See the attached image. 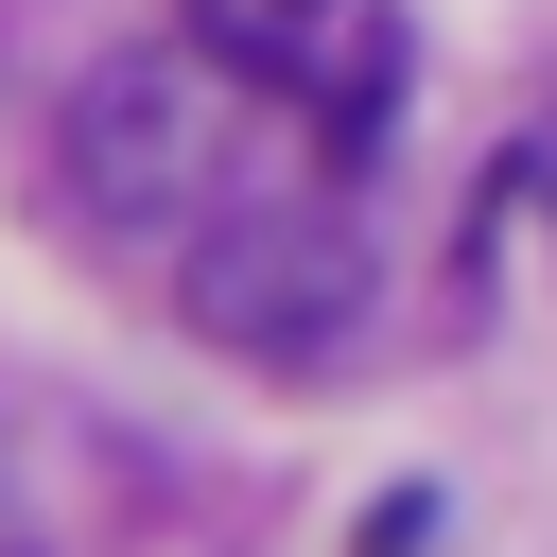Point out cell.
Instances as JSON below:
<instances>
[{
	"mask_svg": "<svg viewBox=\"0 0 557 557\" xmlns=\"http://www.w3.org/2000/svg\"><path fill=\"white\" fill-rule=\"evenodd\" d=\"M70 226L87 244H157V226H191V191H209V87H191V52H104L87 87H70Z\"/></svg>",
	"mask_w": 557,
	"mask_h": 557,
	"instance_id": "2",
	"label": "cell"
},
{
	"mask_svg": "<svg viewBox=\"0 0 557 557\" xmlns=\"http://www.w3.org/2000/svg\"><path fill=\"white\" fill-rule=\"evenodd\" d=\"M278 17H296V0H278Z\"/></svg>",
	"mask_w": 557,
	"mask_h": 557,
	"instance_id": "4",
	"label": "cell"
},
{
	"mask_svg": "<svg viewBox=\"0 0 557 557\" xmlns=\"http://www.w3.org/2000/svg\"><path fill=\"white\" fill-rule=\"evenodd\" d=\"M383 70H400V52H383V35H366V52H348V70H331V157H348V174H366V157H383Z\"/></svg>",
	"mask_w": 557,
	"mask_h": 557,
	"instance_id": "3",
	"label": "cell"
},
{
	"mask_svg": "<svg viewBox=\"0 0 557 557\" xmlns=\"http://www.w3.org/2000/svg\"><path fill=\"white\" fill-rule=\"evenodd\" d=\"M174 313L226 348V366H331L348 331H366V226L348 209H226L209 244H191V278H174Z\"/></svg>",
	"mask_w": 557,
	"mask_h": 557,
	"instance_id": "1",
	"label": "cell"
}]
</instances>
